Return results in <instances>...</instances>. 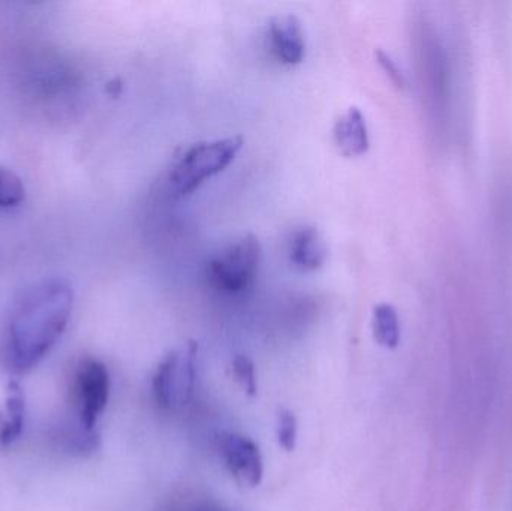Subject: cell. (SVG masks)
Wrapping results in <instances>:
<instances>
[{"label": "cell", "instance_id": "4", "mask_svg": "<svg viewBox=\"0 0 512 511\" xmlns=\"http://www.w3.org/2000/svg\"><path fill=\"white\" fill-rule=\"evenodd\" d=\"M110 387V374L104 363L95 359L81 363L75 375L74 393L80 426L87 431H95L96 423L107 407Z\"/></svg>", "mask_w": 512, "mask_h": 511}, {"label": "cell", "instance_id": "12", "mask_svg": "<svg viewBox=\"0 0 512 511\" xmlns=\"http://www.w3.org/2000/svg\"><path fill=\"white\" fill-rule=\"evenodd\" d=\"M26 197V189L17 174L0 167V209L20 206Z\"/></svg>", "mask_w": 512, "mask_h": 511}, {"label": "cell", "instance_id": "8", "mask_svg": "<svg viewBox=\"0 0 512 511\" xmlns=\"http://www.w3.org/2000/svg\"><path fill=\"white\" fill-rule=\"evenodd\" d=\"M183 350L171 351L159 363L153 377V393L161 407L171 408L180 402L185 404L183 395Z\"/></svg>", "mask_w": 512, "mask_h": 511}, {"label": "cell", "instance_id": "13", "mask_svg": "<svg viewBox=\"0 0 512 511\" xmlns=\"http://www.w3.org/2000/svg\"><path fill=\"white\" fill-rule=\"evenodd\" d=\"M277 441L286 452H292L297 446L298 426L294 413L289 410H280L277 414Z\"/></svg>", "mask_w": 512, "mask_h": 511}, {"label": "cell", "instance_id": "15", "mask_svg": "<svg viewBox=\"0 0 512 511\" xmlns=\"http://www.w3.org/2000/svg\"><path fill=\"white\" fill-rule=\"evenodd\" d=\"M376 60H378L379 66L384 69L385 74L388 75V78H390L397 87L403 89V87L406 86L405 75H403L402 69L397 66V63L394 62L390 54L385 53L384 50H378L376 51Z\"/></svg>", "mask_w": 512, "mask_h": 511}, {"label": "cell", "instance_id": "1", "mask_svg": "<svg viewBox=\"0 0 512 511\" xmlns=\"http://www.w3.org/2000/svg\"><path fill=\"white\" fill-rule=\"evenodd\" d=\"M74 291L63 279H44L15 302L6 330V359L18 374L35 368L57 344L72 314Z\"/></svg>", "mask_w": 512, "mask_h": 511}, {"label": "cell", "instance_id": "3", "mask_svg": "<svg viewBox=\"0 0 512 511\" xmlns=\"http://www.w3.org/2000/svg\"><path fill=\"white\" fill-rule=\"evenodd\" d=\"M262 248L258 237L246 234L207 264L210 285L222 293L239 294L254 284Z\"/></svg>", "mask_w": 512, "mask_h": 511}, {"label": "cell", "instance_id": "16", "mask_svg": "<svg viewBox=\"0 0 512 511\" xmlns=\"http://www.w3.org/2000/svg\"><path fill=\"white\" fill-rule=\"evenodd\" d=\"M194 511H230V510L221 509V507H201V509H197Z\"/></svg>", "mask_w": 512, "mask_h": 511}, {"label": "cell", "instance_id": "2", "mask_svg": "<svg viewBox=\"0 0 512 511\" xmlns=\"http://www.w3.org/2000/svg\"><path fill=\"white\" fill-rule=\"evenodd\" d=\"M243 144L245 138L242 135L192 144L168 171L167 188L171 197H189L207 180L227 170L242 152Z\"/></svg>", "mask_w": 512, "mask_h": 511}, {"label": "cell", "instance_id": "14", "mask_svg": "<svg viewBox=\"0 0 512 511\" xmlns=\"http://www.w3.org/2000/svg\"><path fill=\"white\" fill-rule=\"evenodd\" d=\"M233 374L237 383L249 396H256L258 384H256L255 365L248 356L240 354V356L234 357Z\"/></svg>", "mask_w": 512, "mask_h": 511}, {"label": "cell", "instance_id": "6", "mask_svg": "<svg viewBox=\"0 0 512 511\" xmlns=\"http://www.w3.org/2000/svg\"><path fill=\"white\" fill-rule=\"evenodd\" d=\"M268 44L277 62L300 65L306 57V39L300 20L292 14L277 15L268 24Z\"/></svg>", "mask_w": 512, "mask_h": 511}, {"label": "cell", "instance_id": "7", "mask_svg": "<svg viewBox=\"0 0 512 511\" xmlns=\"http://www.w3.org/2000/svg\"><path fill=\"white\" fill-rule=\"evenodd\" d=\"M334 143L346 158H358L370 147L366 116L358 107H349L334 123Z\"/></svg>", "mask_w": 512, "mask_h": 511}, {"label": "cell", "instance_id": "9", "mask_svg": "<svg viewBox=\"0 0 512 511\" xmlns=\"http://www.w3.org/2000/svg\"><path fill=\"white\" fill-rule=\"evenodd\" d=\"M327 255V246L315 227L300 228L289 242V258L295 267L304 272L321 269Z\"/></svg>", "mask_w": 512, "mask_h": 511}, {"label": "cell", "instance_id": "11", "mask_svg": "<svg viewBox=\"0 0 512 511\" xmlns=\"http://www.w3.org/2000/svg\"><path fill=\"white\" fill-rule=\"evenodd\" d=\"M372 329L376 342L382 347L393 350L399 345V315L388 303H379L373 308Z\"/></svg>", "mask_w": 512, "mask_h": 511}, {"label": "cell", "instance_id": "10", "mask_svg": "<svg viewBox=\"0 0 512 511\" xmlns=\"http://www.w3.org/2000/svg\"><path fill=\"white\" fill-rule=\"evenodd\" d=\"M26 416V399L17 381L6 390L5 407L0 410V447H9L20 438Z\"/></svg>", "mask_w": 512, "mask_h": 511}, {"label": "cell", "instance_id": "5", "mask_svg": "<svg viewBox=\"0 0 512 511\" xmlns=\"http://www.w3.org/2000/svg\"><path fill=\"white\" fill-rule=\"evenodd\" d=\"M219 450L228 470L242 485L255 488L262 482L264 464L254 441L243 435L224 434L219 440Z\"/></svg>", "mask_w": 512, "mask_h": 511}]
</instances>
